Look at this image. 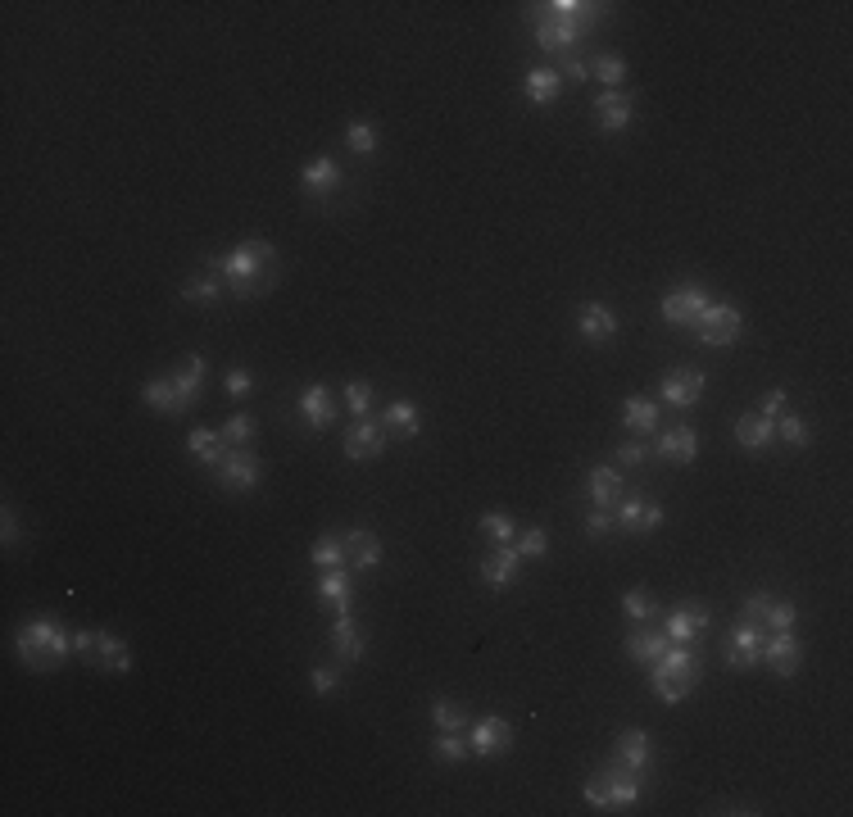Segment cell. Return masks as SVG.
Wrapping results in <instances>:
<instances>
[{"label":"cell","mask_w":853,"mask_h":817,"mask_svg":"<svg viewBox=\"0 0 853 817\" xmlns=\"http://www.w3.org/2000/svg\"><path fill=\"white\" fill-rule=\"evenodd\" d=\"M763 636L767 631L745 618L736 631H731V640H726V663H731V668H754V663H763Z\"/></svg>","instance_id":"cell-15"},{"label":"cell","mask_w":853,"mask_h":817,"mask_svg":"<svg viewBox=\"0 0 853 817\" xmlns=\"http://www.w3.org/2000/svg\"><path fill=\"white\" fill-rule=\"evenodd\" d=\"M708 305H713V296H708L704 286H699V282H686V286H672L658 309H663V318H667L672 327H695V318L704 314Z\"/></svg>","instance_id":"cell-6"},{"label":"cell","mask_w":853,"mask_h":817,"mask_svg":"<svg viewBox=\"0 0 853 817\" xmlns=\"http://www.w3.org/2000/svg\"><path fill=\"white\" fill-rule=\"evenodd\" d=\"M187 450H191V459H200V463H209V468H214V463L223 459L227 441H223V432H214V427H191Z\"/></svg>","instance_id":"cell-36"},{"label":"cell","mask_w":853,"mask_h":817,"mask_svg":"<svg viewBox=\"0 0 853 817\" xmlns=\"http://www.w3.org/2000/svg\"><path fill=\"white\" fill-rule=\"evenodd\" d=\"M745 618L758 622L763 631H795L799 609H795V604H785V600H772L767 591H754L745 600Z\"/></svg>","instance_id":"cell-8"},{"label":"cell","mask_w":853,"mask_h":817,"mask_svg":"<svg viewBox=\"0 0 853 817\" xmlns=\"http://www.w3.org/2000/svg\"><path fill=\"white\" fill-rule=\"evenodd\" d=\"M649 681H654L658 699L663 704H681V699L695 690L699 681V659L690 645H667L663 659H654V668H649Z\"/></svg>","instance_id":"cell-3"},{"label":"cell","mask_w":853,"mask_h":817,"mask_svg":"<svg viewBox=\"0 0 853 817\" xmlns=\"http://www.w3.org/2000/svg\"><path fill=\"white\" fill-rule=\"evenodd\" d=\"M345 559H350L354 572H373L377 563H382V541H377L373 532H350L345 536Z\"/></svg>","instance_id":"cell-27"},{"label":"cell","mask_w":853,"mask_h":817,"mask_svg":"<svg viewBox=\"0 0 853 817\" xmlns=\"http://www.w3.org/2000/svg\"><path fill=\"white\" fill-rule=\"evenodd\" d=\"M345 141H350L354 155H373V150H377V128H373V123H363V119H354L350 132H345Z\"/></svg>","instance_id":"cell-44"},{"label":"cell","mask_w":853,"mask_h":817,"mask_svg":"<svg viewBox=\"0 0 853 817\" xmlns=\"http://www.w3.org/2000/svg\"><path fill=\"white\" fill-rule=\"evenodd\" d=\"M785 404H790V395H785L781 386H772V391H767L763 400H758V414H763V418H772V423H776V418L785 414Z\"/></svg>","instance_id":"cell-52"},{"label":"cell","mask_w":853,"mask_h":817,"mask_svg":"<svg viewBox=\"0 0 853 817\" xmlns=\"http://www.w3.org/2000/svg\"><path fill=\"white\" fill-rule=\"evenodd\" d=\"M309 559L318 563V568H350V559H345V536H336V532H327L323 541H314V554Z\"/></svg>","instance_id":"cell-39"},{"label":"cell","mask_w":853,"mask_h":817,"mask_svg":"<svg viewBox=\"0 0 853 817\" xmlns=\"http://www.w3.org/2000/svg\"><path fill=\"white\" fill-rule=\"evenodd\" d=\"M432 722H436V731H463V727H468V713H463L454 699H436V704H432Z\"/></svg>","instance_id":"cell-40"},{"label":"cell","mask_w":853,"mask_h":817,"mask_svg":"<svg viewBox=\"0 0 853 817\" xmlns=\"http://www.w3.org/2000/svg\"><path fill=\"white\" fill-rule=\"evenodd\" d=\"M577 332L586 336L590 345H604V341L618 336V314H613L608 305H595V300H590V305H581V314H577Z\"/></svg>","instance_id":"cell-22"},{"label":"cell","mask_w":853,"mask_h":817,"mask_svg":"<svg viewBox=\"0 0 853 817\" xmlns=\"http://www.w3.org/2000/svg\"><path fill=\"white\" fill-rule=\"evenodd\" d=\"M595 114H599V132H627L631 114H636V100H631V91H599L595 100Z\"/></svg>","instance_id":"cell-19"},{"label":"cell","mask_w":853,"mask_h":817,"mask_svg":"<svg viewBox=\"0 0 853 817\" xmlns=\"http://www.w3.org/2000/svg\"><path fill=\"white\" fill-rule=\"evenodd\" d=\"M518 572H522L518 545H495V550L481 559V581H486V586H495V591H509L513 581H518Z\"/></svg>","instance_id":"cell-17"},{"label":"cell","mask_w":853,"mask_h":817,"mask_svg":"<svg viewBox=\"0 0 853 817\" xmlns=\"http://www.w3.org/2000/svg\"><path fill=\"white\" fill-rule=\"evenodd\" d=\"M218 432H223L227 445H250V441H255V418H250V414H232L223 427H218Z\"/></svg>","instance_id":"cell-42"},{"label":"cell","mask_w":853,"mask_h":817,"mask_svg":"<svg viewBox=\"0 0 853 817\" xmlns=\"http://www.w3.org/2000/svg\"><path fill=\"white\" fill-rule=\"evenodd\" d=\"M513 745V727L504 718H495V713H486V718L472 722V736H468V754L477 758H495L504 754V749Z\"/></svg>","instance_id":"cell-12"},{"label":"cell","mask_w":853,"mask_h":817,"mask_svg":"<svg viewBox=\"0 0 853 817\" xmlns=\"http://www.w3.org/2000/svg\"><path fill=\"white\" fill-rule=\"evenodd\" d=\"M332 654L341 668H350V663L363 659V631L359 622H354V613H336L332 622Z\"/></svg>","instance_id":"cell-21"},{"label":"cell","mask_w":853,"mask_h":817,"mask_svg":"<svg viewBox=\"0 0 853 817\" xmlns=\"http://www.w3.org/2000/svg\"><path fill=\"white\" fill-rule=\"evenodd\" d=\"M613 532V509H590L586 513V536L590 541H599V536Z\"/></svg>","instance_id":"cell-53"},{"label":"cell","mask_w":853,"mask_h":817,"mask_svg":"<svg viewBox=\"0 0 853 817\" xmlns=\"http://www.w3.org/2000/svg\"><path fill=\"white\" fill-rule=\"evenodd\" d=\"M522 91H527L531 105H554V100H559V91H563V73H554V69H531L527 82H522Z\"/></svg>","instance_id":"cell-34"},{"label":"cell","mask_w":853,"mask_h":817,"mask_svg":"<svg viewBox=\"0 0 853 817\" xmlns=\"http://www.w3.org/2000/svg\"><path fill=\"white\" fill-rule=\"evenodd\" d=\"M740 309L736 305H726V300H713V305L704 309V314L695 318V332H699V341L704 345H736V336H740Z\"/></svg>","instance_id":"cell-5"},{"label":"cell","mask_w":853,"mask_h":817,"mask_svg":"<svg viewBox=\"0 0 853 817\" xmlns=\"http://www.w3.org/2000/svg\"><path fill=\"white\" fill-rule=\"evenodd\" d=\"M622 423H627L636 436H654L658 432V404L649 400V395H627V400H622Z\"/></svg>","instance_id":"cell-30"},{"label":"cell","mask_w":853,"mask_h":817,"mask_svg":"<svg viewBox=\"0 0 853 817\" xmlns=\"http://www.w3.org/2000/svg\"><path fill=\"white\" fill-rule=\"evenodd\" d=\"M672 645L667 636H658V631H645V622H636V631L627 636V654L636 663H654V659H663V650Z\"/></svg>","instance_id":"cell-35"},{"label":"cell","mask_w":853,"mask_h":817,"mask_svg":"<svg viewBox=\"0 0 853 817\" xmlns=\"http://www.w3.org/2000/svg\"><path fill=\"white\" fill-rule=\"evenodd\" d=\"M776 436H781L785 445L804 450V445H808V423L799 414H781V418H776Z\"/></svg>","instance_id":"cell-43"},{"label":"cell","mask_w":853,"mask_h":817,"mask_svg":"<svg viewBox=\"0 0 853 817\" xmlns=\"http://www.w3.org/2000/svg\"><path fill=\"white\" fill-rule=\"evenodd\" d=\"M205 373H209V364L200 355H187L173 373H168L173 377V391H177V414H187V409L200 404V395H205Z\"/></svg>","instance_id":"cell-9"},{"label":"cell","mask_w":853,"mask_h":817,"mask_svg":"<svg viewBox=\"0 0 853 817\" xmlns=\"http://www.w3.org/2000/svg\"><path fill=\"white\" fill-rule=\"evenodd\" d=\"M622 609H627V618H631V622H649V618L658 613V609H654V600H649L645 591H627V595H622Z\"/></svg>","instance_id":"cell-48"},{"label":"cell","mask_w":853,"mask_h":817,"mask_svg":"<svg viewBox=\"0 0 853 817\" xmlns=\"http://www.w3.org/2000/svg\"><path fill=\"white\" fill-rule=\"evenodd\" d=\"M586 73H590V64L586 60H572V55H568V64H563V78H568V82H586Z\"/></svg>","instance_id":"cell-57"},{"label":"cell","mask_w":853,"mask_h":817,"mask_svg":"<svg viewBox=\"0 0 853 817\" xmlns=\"http://www.w3.org/2000/svg\"><path fill=\"white\" fill-rule=\"evenodd\" d=\"M595 73H599V82H608L604 91H622V78H627V64H622L618 55H604V60L595 64Z\"/></svg>","instance_id":"cell-49"},{"label":"cell","mask_w":853,"mask_h":817,"mask_svg":"<svg viewBox=\"0 0 853 817\" xmlns=\"http://www.w3.org/2000/svg\"><path fill=\"white\" fill-rule=\"evenodd\" d=\"M309 686H314L318 695H332V690L341 686V668H327V663H318V668L309 672Z\"/></svg>","instance_id":"cell-50"},{"label":"cell","mask_w":853,"mask_h":817,"mask_svg":"<svg viewBox=\"0 0 853 817\" xmlns=\"http://www.w3.org/2000/svg\"><path fill=\"white\" fill-rule=\"evenodd\" d=\"M481 536L491 545H513L518 541V527H513V518L504 509H491V513H481Z\"/></svg>","instance_id":"cell-38"},{"label":"cell","mask_w":853,"mask_h":817,"mask_svg":"<svg viewBox=\"0 0 853 817\" xmlns=\"http://www.w3.org/2000/svg\"><path fill=\"white\" fill-rule=\"evenodd\" d=\"M622 763V768H631V772H649L654 768V740H649V731H640V727H627L618 736V754H613Z\"/></svg>","instance_id":"cell-20"},{"label":"cell","mask_w":853,"mask_h":817,"mask_svg":"<svg viewBox=\"0 0 853 817\" xmlns=\"http://www.w3.org/2000/svg\"><path fill=\"white\" fill-rule=\"evenodd\" d=\"M432 754H436V763H463V754H468V740H463L459 731H441V736H436V745H432Z\"/></svg>","instance_id":"cell-41"},{"label":"cell","mask_w":853,"mask_h":817,"mask_svg":"<svg viewBox=\"0 0 853 817\" xmlns=\"http://www.w3.org/2000/svg\"><path fill=\"white\" fill-rule=\"evenodd\" d=\"M223 386H227V395H232V400H241V395H250V386H255V377H250L246 368H227Z\"/></svg>","instance_id":"cell-54"},{"label":"cell","mask_w":853,"mask_h":817,"mask_svg":"<svg viewBox=\"0 0 853 817\" xmlns=\"http://www.w3.org/2000/svg\"><path fill=\"white\" fill-rule=\"evenodd\" d=\"M581 37H586V32H581L577 23H563V19H554V14L540 10V19H536V41H540L545 50H568V46H577Z\"/></svg>","instance_id":"cell-26"},{"label":"cell","mask_w":853,"mask_h":817,"mask_svg":"<svg viewBox=\"0 0 853 817\" xmlns=\"http://www.w3.org/2000/svg\"><path fill=\"white\" fill-rule=\"evenodd\" d=\"M799 659H804V645L795 640V631H767L763 636V663L776 677H795Z\"/></svg>","instance_id":"cell-11"},{"label":"cell","mask_w":853,"mask_h":817,"mask_svg":"<svg viewBox=\"0 0 853 817\" xmlns=\"http://www.w3.org/2000/svg\"><path fill=\"white\" fill-rule=\"evenodd\" d=\"M345 404H350L354 418H368V409H373V386H368V382H350V386H345Z\"/></svg>","instance_id":"cell-47"},{"label":"cell","mask_w":853,"mask_h":817,"mask_svg":"<svg viewBox=\"0 0 853 817\" xmlns=\"http://www.w3.org/2000/svg\"><path fill=\"white\" fill-rule=\"evenodd\" d=\"M708 622L713 618H708L704 604H681V609H672L663 618V636L672 640V645H695V640L708 631Z\"/></svg>","instance_id":"cell-13"},{"label":"cell","mask_w":853,"mask_h":817,"mask_svg":"<svg viewBox=\"0 0 853 817\" xmlns=\"http://www.w3.org/2000/svg\"><path fill=\"white\" fill-rule=\"evenodd\" d=\"M513 545H518L522 559H545V550H550V536H545V527H531V532H522Z\"/></svg>","instance_id":"cell-46"},{"label":"cell","mask_w":853,"mask_h":817,"mask_svg":"<svg viewBox=\"0 0 853 817\" xmlns=\"http://www.w3.org/2000/svg\"><path fill=\"white\" fill-rule=\"evenodd\" d=\"M214 473L227 491H255L259 486V454L250 450V445H227L223 459L214 463Z\"/></svg>","instance_id":"cell-4"},{"label":"cell","mask_w":853,"mask_h":817,"mask_svg":"<svg viewBox=\"0 0 853 817\" xmlns=\"http://www.w3.org/2000/svg\"><path fill=\"white\" fill-rule=\"evenodd\" d=\"M300 182H304V191H309V196H332V191L341 187V164H336V159H327V155H318L314 164H304Z\"/></svg>","instance_id":"cell-28"},{"label":"cell","mask_w":853,"mask_h":817,"mask_svg":"<svg viewBox=\"0 0 853 817\" xmlns=\"http://www.w3.org/2000/svg\"><path fill=\"white\" fill-rule=\"evenodd\" d=\"M649 454H654V450H649V445L640 441V436H631V441H622V445H618V463H627V468H636V463H645Z\"/></svg>","instance_id":"cell-51"},{"label":"cell","mask_w":853,"mask_h":817,"mask_svg":"<svg viewBox=\"0 0 853 817\" xmlns=\"http://www.w3.org/2000/svg\"><path fill=\"white\" fill-rule=\"evenodd\" d=\"M182 300H187V305H214V300H218V282H214V277H196V282L182 286Z\"/></svg>","instance_id":"cell-45"},{"label":"cell","mask_w":853,"mask_h":817,"mask_svg":"<svg viewBox=\"0 0 853 817\" xmlns=\"http://www.w3.org/2000/svg\"><path fill=\"white\" fill-rule=\"evenodd\" d=\"M382 427L395 436H404V441H413V436L422 432V418H418V404L413 400H391L382 414Z\"/></svg>","instance_id":"cell-32"},{"label":"cell","mask_w":853,"mask_h":817,"mask_svg":"<svg viewBox=\"0 0 853 817\" xmlns=\"http://www.w3.org/2000/svg\"><path fill=\"white\" fill-rule=\"evenodd\" d=\"M613 527L627 536H645V532H658L663 527V504L654 500H640V495H622L618 504H613Z\"/></svg>","instance_id":"cell-7"},{"label":"cell","mask_w":853,"mask_h":817,"mask_svg":"<svg viewBox=\"0 0 853 817\" xmlns=\"http://www.w3.org/2000/svg\"><path fill=\"white\" fill-rule=\"evenodd\" d=\"M772 436H776V423H772V418H763V414H745V418H736V441L745 445L749 454L767 450V445H772Z\"/></svg>","instance_id":"cell-33"},{"label":"cell","mask_w":853,"mask_h":817,"mask_svg":"<svg viewBox=\"0 0 853 817\" xmlns=\"http://www.w3.org/2000/svg\"><path fill=\"white\" fill-rule=\"evenodd\" d=\"M586 804H590V808H604V813L613 808V804H608V781H604V772H595V777L586 781Z\"/></svg>","instance_id":"cell-55"},{"label":"cell","mask_w":853,"mask_h":817,"mask_svg":"<svg viewBox=\"0 0 853 817\" xmlns=\"http://www.w3.org/2000/svg\"><path fill=\"white\" fill-rule=\"evenodd\" d=\"M658 391H663V400L672 404V409H690V404H699V395H704V373H699V368H667Z\"/></svg>","instance_id":"cell-16"},{"label":"cell","mask_w":853,"mask_h":817,"mask_svg":"<svg viewBox=\"0 0 853 817\" xmlns=\"http://www.w3.org/2000/svg\"><path fill=\"white\" fill-rule=\"evenodd\" d=\"M209 268H214V273L223 277L227 291H232L236 300H255V296H264L268 286L277 282V273H282L273 241H246V246H236L232 255L209 259Z\"/></svg>","instance_id":"cell-1"},{"label":"cell","mask_w":853,"mask_h":817,"mask_svg":"<svg viewBox=\"0 0 853 817\" xmlns=\"http://www.w3.org/2000/svg\"><path fill=\"white\" fill-rule=\"evenodd\" d=\"M545 14H554V19H563V23H577L581 32H590L599 19H604V5H586V0H550V5H540Z\"/></svg>","instance_id":"cell-29"},{"label":"cell","mask_w":853,"mask_h":817,"mask_svg":"<svg viewBox=\"0 0 853 817\" xmlns=\"http://www.w3.org/2000/svg\"><path fill=\"white\" fill-rule=\"evenodd\" d=\"M91 663H100L105 672H128V668H132L128 640L109 636V631H96V654H91Z\"/></svg>","instance_id":"cell-31"},{"label":"cell","mask_w":853,"mask_h":817,"mask_svg":"<svg viewBox=\"0 0 853 817\" xmlns=\"http://www.w3.org/2000/svg\"><path fill=\"white\" fill-rule=\"evenodd\" d=\"M386 450V427L373 418H354L350 436H345V459L350 463H373Z\"/></svg>","instance_id":"cell-10"},{"label":"cell","mask_w":853,"mask_h":817,"mask_svg":"<svg viewBox=\"0 0 853 817\" xmlns=\"http://www.w3.org/2000/svg\"><path fill=\"white\" fill-rule=\"evenodd\" d=\"M73 654H96V631H73Z\"/></svg>","instance_id":"cell-56"},{"label":"cell","mask_w":853,"mask_h":817,"mask_svg":"<svg viewBox=\"0 0 853 817\" xmlns=\"http://www.w3.org/2000/svg\"><path fill=\"white\" fill-rule=\"evenodd\" d=\"M649 450L658 454V459H667V463H681V468H690V463L699 459V432L695 427H667V432H658V441L649 445Z\"/></svg>","instance_id":"cell-14"},{"label":"cell","mask_w":853,"mask_h":817,"mask_svg":"<svg viewBox=\"0 0 853 817\" xmlns=\"http://www.w3.org/2000/svg\"><path fill=\"white\" fill-rule=\"evenodd\" d=\"M69 654H73V636L59 627L50 613H41V618H28V622L19 627V659L28 663L32 672L55 668V663H64Z\"/></svg>","instance_id":"cell-2"},{"label":"cell","mask_w":853,"mask_h":817,"mask_svg":"<svg viewBox=\"0 0 853 817\" xmlns=\"http://www.w3.org/2000/svg\"><path fill=\"white\" fill-rule=\"evenodd\" d=\"M19 541V522H14V513L5 509V545H14Z\"/></svg>","instance_id":"cell-58"},{"label":"cell","mask_w":853,"mask_h":817,"mask_svg":"<svg viewBox=\"0 0 853 817\" xmlns=\"http://www.w3.org/2000/svg\"><path fill=\"white\" fill-rule=\"evenodd\" d=\"M318 604H332L336 613H350L354 609V581H350V568H327L318 577Z\"/></svg>","instance_id":"cell-25"},{"label":"cell","mask_w":853,"mask_h":817,"mask_svg":"<svg viewBox=\"0 0 853 817\" xmlns=\"http://www.w3.org/2000/svg\"><path fill=\"white\" fill-rule=\"evenodd\" d=\"M295 409H300V423L314 427V432H327V427L336 423V400H332V391H327V386H318V382L304 386Z\"/></svg>","instance_id":"cell-18"},{"label":"cell","mask_w":853,"mask_h":817,"mask_svg":"<svg viewBox=\"0 0 853 817\" xmlns=\"http://www.w3.org/2000/svg\"><path fill=\"white\" fill-rule=\"evenodd\" d=\"M604 781H608V804H613V813H618V808H631V804H636V799H640V786H645V781H640V772L622 768L618 758H613V763L604 768Z\"/></svg>","instance_id":"cell-23"},{"label":"cell","mask_w":853,"mask_h":817,"mask_svg":"<svg viewBox=\"0 0 853 817\" xmlns=\"http://www.w3.org/2000/svg\"><path fill=\"white\" fill-rule=\"evenodd\" d=\"M586 491H590V500H595V509H613V504H618L622 495H627V482H622L618 468H608V463H599V468H590Z\"/></svg>","instance_id":"cell-24"},{"label":"cell","mask_w":853,"mask_h":817,"mask_svg":"<svg viewBox=\"0 0 853 817\" xmlns=\"http://www.w3.org/2000/svg\"><path fill=\"white\" fill-rule=\"evenodd\" d=\"M141 400L155 409V414H177V391H173V377H150L141 386Z\"/></svg>","instance_id":"cell-37"}]
</instances>
